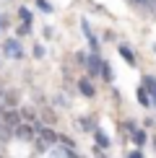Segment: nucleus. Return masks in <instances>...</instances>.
Instances as JSON below:
<instances>
[{"mask_svg": "<svg viewBox=\"0 0 156 158\" xmlns=\"http://www.w3.org/2000/svg\"><path fill=\"white\" fill-rule=\"evenodd\" d=\"M99 75L104 78V81H112L115 73H112V68H109V62L107 60H102V68H99Z\"/></svg>", "mask_w": 156, "mask_h": 158, "instance_id": "f8f14e48", "label": "nucleus"}, {"mask_svg": "<svg viewBox=\"0 0 156 158\" xmlns=\"http://www.w3.org/2000/svg\"><path fill=\"white\" fill-rule=\"evenodd\" d=\"M34 3H37V8L44 10V13H52V10H55V8L50 5V0H34Z\"/></svg>", "mask_w": 156, "mask_h": 158, "instance_id": "dca6fc26", "label": "nucleus"}, {"mask_svg": "<svg viewBox=\"0 0 156 158\" xmlns=\"http://www.w3.org/2000/svg\"><path fill=\"white\" fill-rule=\"evenodd\" d=\"M130 3H135V5H151V0H130Z\"/></svg>", "mask_w": 156, "mask_h": 158, "instance_id": "412c9836", "label": "nucleus"}, {"mask_svg": "<svg viewBox=\"0 0 156 158\" xmlns=\"http://www.w3.org/2000/svg\"><path fill=\"white\" fill-rule=\"evenodd\" d=\"M94 140H96V145H99V148H104V150H107L109 145H112V143H109V137L104 135L102 130H94Z\"/></svg>", "mask_w": 156, "mask_h": 158, "instance_id": "1a4fd4ad", "label": "nucleus"}, {"mask_svg": "<svg viewBox=\"0 0 156 158\" xmlns=\"http://www.w3.org/2000/svg\"><path fill=\"white\" fill-rule=\"evenodd\" d=\"M117 52H120V57H122V60H125V62L130 65V68H135V65H138V60H135V52L130 49V47H128L125 42H122L120 47H117Z\"/></svg>", "mask_w": 156, "mask_h": 158, "instance_id": "20e7f679", "label": "nucleus"}, {"mask_svg": "<svg viewBox=\"0 0 156 158\" xmlns=\"http://www.w3.org/2000/svg\"><path fill=\"white\" fill-rule=\"evenodd\" d=\"M138 104L141 106H151V96H148V91L143 88V85L138 88Z\"/></svg>", "mask_w": 156, "mask_h": 158, "instance_id": "ddd939ff", "label": "nucleus"}, {"mask_svg": "<svg viewBox=\"0 0 156 158\" xmlns=\"http://www.w3.org/2000/svg\"><path fill=\"white\" fill-rule=\"evenodd\" d=\"M18 18H21V26H29V29H31V10L29 8L21 5V8H18Z\"/></svg>", "mask_w": 156, "mask_h": 158, "instance_id": "9d476101", "label": "nucleus"}, {"mask_svg": "<svg viewBox=\"0 0 156 158\" xmlns=\"http://www.w3.org/2000/svg\"><path fill=\"white\" fill-rule=\"evenodd\" d=\"M13 130H16V135H18V137H31V132H34V130L26 127V124H18V127H13Z\"/></svg>", "mask_w": 156, "mask_h": 158, "instance_id": "2eb2a0df", "label": "nucleus"}, {"mask_svg": "<svg viewBox=\"0 0 156 158\" xmlns=\"http://www.w3.org/2000/svg\"><path fill=\"white\" fill-rule=\"evenodd\" d=\"M18 124H21V114H18V111H8V114L3 117V122H0V127L13 130V127H18Z\"/></svg>", "mask_w": 156, "mask_h": 158, "instance_id": "423d86ee", "label": "nucleus"}, {"mask_svg": "<svg viewBox=\"0 0 156 158\" xmlns=\"http://www.w3.org/2000/svg\"><path fill=\"white\" fill-rule=\"evenodd\" d=\"M57 143H63L65 150H76V140H73V137H68V135H57Z\"/></svg>", "mask_w": 156, "mask_h": 158, "instance_id": "4468645a", "label": "nucleus"}, {"mask_svg": "<svg viewBox=\"0 0 156 158\" xmlns=\"http://www.w3.org/2000/svg\"><path fill=\"white\" fill-rule=\"evenodd\" d=\"M65 156H68V158H81V156L76 153V150H65Z\"/></svg>", "mask_w": 156, "mask_h": 158, "instance_id": "4be33fe9", "label": "nucleus"}, {"mask_svg": "<svg viewBox=\"0 0 156 158\" xmlns=\"http://www.w3.org/2000/svg\"><path fill=\"white\" fill-rule=\"evenodd\" d=\"M133 143H135V145H146V143H148V135H146V130H135V132H133Z\"/></svg>", "mask_w": 156, "mask_h": 158, "instance_id": "9b49d317", "label": "nucleus"}, {"mask_svg": "<svg viewBox=\"0 0 156 158\" xmlns=\"http://www.w3.org/2000/svg\"><path fill=\"white\" fill-rule=\"evenodd\" d=\"M122 130H128V132H130V135H133V132H135V130H138V127H135V119H128L125 124H122Z\"/></svg>", "mask_w": 156, "mask_h": 158, "instance_id": "f3484780", "label": "nucleus"}, {"mask_svg": "<svg viewBox=\"0 0 156 158\" xmlns=\"http://www.w3.org/2000/svg\"><path fill=\"white\" fill-rule=\"evenodd\" d=\"M3 52L11 57V60H24V47H21V39H5Z\"/></svg>", "mask_w": 156, "mask_h": 158, "instance_id": "f257e3e1", "label": "nucleus"}, {"mask_svg": "<svg viewBox=\"0 0 156 158\" xmlns=\"http://www.w3.org/2000/svg\"><path fill=\"white\" fill-rule=\"evenodd\" d=\"M81 31L86 34V39H89V47H91V55H99V36L91 31V23L86 21V18H81Z\"/></svg>", "mask_w": 156, "mask_h": 158, "instance_id": "f03ea898", "label": "nucleus"}, {"mask_svg": "<svg viewBox=\"0 0 156 158\" xmlns=\"http://www.w3.org/2000/svg\"><path fill=\"white\" fill-rule=\"evenodd\" d=\"M99 68H102V55H86V70H89V75H99Z\"/></svg>", "mask_w": 156, "mask_h": 158, "instance_id": "39448f33", "label": "nucleus"}, {"mask_svg": "<svg viewBox=\"0 0 156 158\" xmlns=\"http://www.w3.org/2000/svg\"><path fill=\"white\" fill-rule=\"evenodd\" d=\"M78 91H81L83 96H89V98H94V96H96V85L91 83V78H86V75L78 78Z\"/></svg>", "mask_w": 156, "mask_h": 158, "instance_id": "7ed1b4c3", "label": "nucleus"}, {"mask_svg": "<svg viewBox=\"0 0 156 158\" xmlns=\"http://www.w3.org/2000/svg\"><path fill=\"white\" fill-rule=\"evenodd\" d=\"M0 26H3V16H0Z\"/></svg>", "mask_w": 156, "mask_h": 158, "instance_id": "b1692460", "label": "nucleus"}, {"mask_svg": "<svg viewBox=\"0 0 156 158\" xmlns=\"http://www.w3.org/2000/svg\"><path fill=\"white\" fill-rule=\"evenodd\" d=\"M0 158H3V156H0Z\"/></svg>", "mask_w": 156, "mask_h": 158, "instance_id": "a878e982", "label": "nucleus"}, {"mask_svg": "<svg viewBox=\"0 0 156 158\" xmlns=\"http://www.w3.org/2000/svg\"><path fill=\"white\" fill-rule=\"evenodd\" d=\"M154 55H156V44H154Z\"/></svg>", "mask_w": 156, "mask_h": 158, "instance_id": "393cba45", "label": "nucleus"}, {"mask_svg": "<svg viewBox=\"0 0 156 158\" xmlns=\"http://www.w3.org/2000/svg\"><path fill=\"white\" fill-rule=\"evenodd\" d=\"M78 127H81L83 132H94L96 130V119L94 117H81V119H78Z\"/></svg>", "mask_w": 156, "mask_h": 158, "instance_id": "6e6552de", "label": "nucleus"}, {"mask_svg": "<svg viewBox=\"0 0 156 158\" xmlns=\"http://www.w3.org/2000/svg\"><path fill=\"white\" fill-rule=\"evenodd\" d=\"M34 57H44V49L39 47V44H37V47H34Z\"/></svg>", "mask_w": 156, "mask_h": 158, "instance_id": "aec40b11", "label": "nucleus"}, {"mask_svg": "<svg viewBox=\"0 0 156 158\" xmlns=\"http://www.w3.org/2000/svg\"><path fill=\"white\" fill-rule=\"evenodd\" d=\"M143 88L148 91L151 101H156V75H146V78H143Z\"/></svg>", "mask_w": 156, "mask_h": 158, "instance_id": "0eeeda50", "label": "nucleus"}, {"mask_svg": "<svg viewBox=\"0 0 156 158\" xmlns=\"http://www.w3.org/2000/svg\"><path fill=\"white\" fill-rule=\"evenodd\" d=\"M128 158H143V153H141V150H133V153H130Z\"/></svg>", "mask_w": 156, "mask_h": 158, "instance_id": "5701e85b", "label": "nucleus"}, {"mask_svg": "<svg viewBox=\"0 0 156 158\" xmlns=\"http://www.w3.org/2000/svg\"><path fill=\"white\" fill-rule=\"evenodd\" d=\"M86 55H89V52H78V55H76V62H78V65H86Z\"/></svg>", "mask_w": 156, "mask_h": 158, "instance_id": "a211bd4d", "label": "nucleus"}, {"mask_svg": "<svg viewBox=\"0 0 156 158\" xmlns=\"http://www.w3.org/2000/svg\"><path fill=\"white\" fill-rule=\"evenodd\" d=\"M55 106H63V109H65V106H68V98H65V96H57V98H55Z\"/></svg>", "mask_w": 156, "mask_h": 158, "instance_id": "6ab92c4d", "label": "nucleus"}]
</instances>
